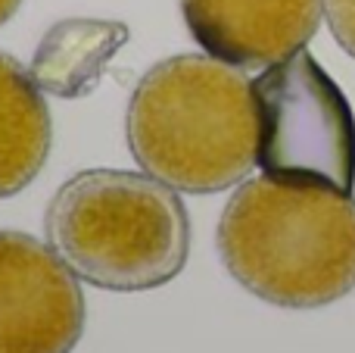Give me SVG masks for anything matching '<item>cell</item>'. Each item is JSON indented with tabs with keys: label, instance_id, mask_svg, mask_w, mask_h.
Masks as SVG:
<instances>
[{
	"label": "cell",
	"instance_id": "9c48e42d",
	"mask_svg": "<svg viewBox=\"0 0 355 353\" xmlns=\"http://www.w3.org/2000/svg\"><path fill=\"white\" fill-rule=\"evenodd\" d=\"M324 16L337 44L355 60V0H324Z\"/></svg>",
	"mask_w": 355,
	"mask_h": 353
},
{
	"label": "cell",
	"instance_id": "52a82bcc",
	"mask_svg": "<svg viewBox=\"0 0 355 353\" xmlns=\"http://www.w3.org/2000/svg\"><path fill=\"white\" fill-rule=\"evenodd\" d=\"M50 110L28 69L0 54V197H12L37 179L50 156Z\"/></svg>",
	"mask_w": 355,
	"mask_h": 353
},
{
	"label": "cell",
	"instance_id": "3957f363",
	"mask_svg": "<svg viewBox=\"0 0 355 353\" xmlns=\"http://www.w3.org/2000/svg\"><path fill=\"white\" fill-rule=\"evenodd\" d=\"M47 241L81 281L106 291L168 285L190 254V219L153 175L85 169L47 206Z\"/></svg>",
	"mask_w": 355,
	"mask_h": 353
},
{
	"label": "cell",
	"instance_id": "30bf717a",
	"mask_svg": "<svg viewBox=\"0 0 355 353\" xmlns=\"http://www.w3.org/2000/svg\"><path fill=\"white\" fill-rule=\"evenodd\" d=\"M22 6V0H0V25H6L12 16H16V10Z\"/></svg>",
	"mask_w": 355,
	"mask_h": 353
},
{
	"label": "cell",
	"instance_id": "8992f818",
	"mask_svg": "<svg viewBox=\"0 0 355 353\" xmlns=\"http://www.w3.org/2000/svg\"><path fill=\"white\" fill-rule=\"evenodd\" d=\"M187 31L209 56L268 69L315 38L324 0H181Z\"/></svg>",
	"mask_w": 355,
	"mask_h": 353
},
{
	"label": "cell",
	"instance_id": "ba28073f",
	"mask_svg": "<svg viewBox=\"0 0 355 353\" xmlns=\"http://www.w3.org/2000/svg\"><path fill=\"white\" fill-rule=\"evenodd\" d=\"M128 28L122 22L66 19L44 35L31 60V79L56 97H81L100 81V72L122 44Z\"/></svg>",
	"mask_w": 355,
	"mask_h": 353
},
{
	"label": "cell",
	"instance_id": "7a4b0ae2",
	"mask_svg": "<svg viewBox=\"0 0 355 353\" xmlns=\"http://www.w3.org/2000/svg\"><path fill=\"white\" fill-rule=\"evenodd\" d=\"M125 131L147 175L184 194L225 191L256 166L252 81L215 56L162 60L137 81Z\"/></svg>",
	"mask_w": 355,
	"mask_h": 353
},
{
	"label": "cell",
	"instance_id": "5b68a950",
	"mask_svg": "<svg viewBox=\"0 0 355 353\" xmlns=\"http://www.w3.org/2000/svg\"><path fill=\"white\" fill-rule=\"evenodd\" d=\"M81 331L78 275L37 238L0 231V353H72Z\"/></svg>",
	"mask_w": 355,
	"mask_h": 353
},
{
	"label": "cell",
	"instance_id": "277c9868",
	"mask_svg": "<svg viewBox=\"0 0 355 353\" xmlns=\"http://www.w3.org/2000/svg\"><path fill=\"white\" fill-rule=\"evenodd\" d=\"M256 163L265 175L293 185L352 194L355 116L337 81L312 54L287 56L252 81Z\"/></svg>",
	"mask_w": 355,
	"mask_h": 353
},
{
	"label": "cell",
	"instance_id": "6da1fadb",
	"mask_svg": "<svg viewBox=\"0 0 355 353\" xmlns=\"http://www.w3.org/2000/svg\"><path fill=\"white\" fill-rule=\"evenodd\" d=\"M218 254L265 304L327 306L355 288V197L271 175L250 179L221 213Z\"/></svg>",
	"mask_w": 355,
	"mask_h": 353
}]
</instances>
